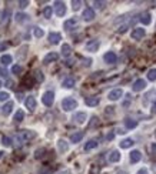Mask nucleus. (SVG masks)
<instances>
[{"label":"nucleus","mask_w":156,"mask_h":174,"mask_svg":"<svg viewBox=\"0 0 156 174\" xmlns=\"http://www.w3.org/2000/svg\"><path fill=\"white\" fill-rule=\"evenodd\" d=\"M62 109H63L65 111H72V110H75V109H78V101H76L73 97H66V99H63V101H62Z\"/></svg>","instance_id":"1"},{"label":"nucleus","mask_w":156,"mask_h":174,"mask_svg":"<svg viewBox=\"0 0 156 174\" xmlns=\"http://www.w3.org/2000/svg\"><path fill=\"white\" fill-rule=\"evenodd\" d=\"M36 136H38V134H36V131H33V130H22L20 133H19V136H17V138H19L20 143H24V141L33 140Z\"/></svg>","instance_id":"2"},{"label":"nucleus","mask_w":156,"mask_h":174,"mask_svg":"<svg viewBox=\"0 0 156 174\" xmlns=\"http://www.w3.org/2000/svg\"><path fill=\"white\" fill-rule=\"evenodd\" d=\"M42 101H43V104L46 107H52L54 103V93L53 91H46V93H43Z\"/></svg>","instance_id":"3"},{"label":"nucleus","mask_w":156,"mask_h":174,"mask_svg":"<svg viewBox=\"0 0 156 174\" xmlns=\"http://www.w3.org/2000/svg\"><path fill=\"white\" fill-rule=\"evenodd\" d=\"M54 13L58 17H63L66 14V6L63 2H54Z\"/></svg>","instance_id":"4"},{"label":"nucleus","mask_w":156,"mask_h":174,"mask_svg":"<svg viewBox=\"0 0 156 174\" xmlns=\"http://www.w3.org/2000/svg\"><path fill=\"white\" fill-rule=\"evenodd\" d=\"M99 47H100V43H99V40H89L88 43H86V50L90 51V53H95V51H98Z\"/></svg>","instance_id":"5"},{"label":"nucleus","mask_w":156,"mask_h":174,"mask_svg":"<svg viewBox=\"0 0 156 174\" xmlns=\"http://www.w3.org/2000/svg\"><path fill=\"white\" fill-rule=\"evenodd\" d=\"M122 96H123L122 89H115V90H112L108 94V99L109 100H112V101H116V100H119V99L122 97Z\"/></svg>","instance_id":"6"},{"label":"nucleus","mask_w":156,"mask_h":174,"mask_svg":"<svg viewBox=\"0 0 156 174\" xmlns=\"http://www.w3.org/2000/svg\"><path fill=\"white\" fill-rule=\"evenodd\" d=\"M83 20L85 22H92L95 19V10L92 9V7H86L85 10H83Z\"/></svg>","instance_id":"7"},{"label":"nucleus","mask_w":156,"mask_h":174,"mask_svg":"<svg viewBox=\"0 0 156 174\" xmlns=\"http://www.w3.org/2000/svg\"><path fill=\"white\" fill-rule=\"evenodd\" d=\"M146 89V81L143 80V79H139V80H136L135 83H133V86H132V90L133 91H142V90H145Z\"/></svg>","instance_id":"8"},{"label":"nucleus","mask_w":156,"mask_h":174,"mask_svg":"<svg viewBox=\"0 0 156 174\" xmlns=\"http://www.w3.org/2000/svg\"><path fill=\"white\" fill-rule=\"evenodd\" d=\"M79 24V20L76 19V17H72V19H69V20L65 22V24H63V27H65L66 30H73L75 27H78Z\"/></svg>","instance_id":"9"},{"label":"nucleus","mask_w":156,"mask_h":174,"mask_svg":"<svg viewBox=\"0 0 156 174\" xmlns=\"http://www.w3.org/2000/svg\"><path fill=\"white\" fill-rule=\"evenodd\" d=\"M24 106L29 109V111H34V109H36V106H38V103H36V99H34L33 96H29V97L24 100Z\"/></svg>","instance_id":"10"},{"label":"nucleus","mask_w":156,"mask_h":174,"mask_svg":"<svg viewBox=\"0 0 156 174\" xmlns=\"http://www.w3.org/2000/svg\"><path fill=\"white\" fill-rule=\"evenodd\" d=\"M103 60L108 64H115L116 60H118V56H116L113 51H108V53H105V56H103Z\"/></svg>","instance_id":"11"},{"label":"nucleus","mask_w":156,"mask_h":174,"mask_svg":"<svg viewBox=\"0 0 156 174\" xmlns=\"http://www.w3.org/2000/svg\"><path fill=\"white\" fill-rule=\"evenodd\" d=\"M145 29L143 27H136L135 30L132 31V39L133 40H140V39H143V36H145Z\"/></svg>","instance_id":"12"},{"label":"nucleus","mask_w":156,"mask_h":174,"mask_svg":"<svg viewBox=\"0 0 156 174\" xmlns=\"http://www.w3.org/2000/svg\"><path fill=\"white\" fill-rule=\"evenodd\" d=\"M86 118H88V114H86L85 111H79V113H76L75 116H73V120L78 124H83L86 121Z\"/></svg>","instance_id":"13"},{"label":"nucleus","mask_w":156,"mask_h":174,"mask_svg":"<svg viewBox=\"0 0 156 174\" xmlns=\"http://www.w3.org/2000/svg\"><path fill=\"white\" fill-rule=\"evenodd\" d=\"M58 59H59V54H58V53H54V51H52V53H48L46 56H44L43 63H44V64L53 63V61H56Z\"/></svg>","instance_id":"14"},{"label":"nucleus","mask_w":156,"mask_h":174,"mask_svg":"<svg viewBox=\"0 0 156 174\" xmlns=\"http://www.w3.org/2000/svg\"><path fill=\"white\" fill-rule=\"evenodd\" d=\"M62 40V34L60 33H56V31H52L49 33V41L52 44H59V41Z\"/></svg>","instance_id":"15"},{"label":"nucleus","mask_w":156,"mask_h":174,"mask_svg":"<svg viewBox=\"0 0 156 174\" xmlns=\"http://www.w3.org/2000/svg\"><path fill=\"white\" fill-rule=\"evenodd\" d=\"M99 101H100V99L98 97V96H90V97H88L85 100L86 106H89V107H95V106H98Z\"/></svg>","instance_id":"16"},{"label":"nucleus","mask_w":156,"mask_h":174,"mask_svg":"<svg viewBox=\"0 0 156 174\" xmlns=\"http://www.w3.org/2000/svg\"><path fill=\"white\" fill-rule=\"evenodd\" d=\"M58 150H59V153H66L69 150V143L66 140H63V138H60L58 141Z\"/></svg>","instance_id":"17"},{"label":"nucleus","mask_w":156,"mask_h":174,"mask_svg":"<svg viewBox=\"0 0 156 174\" xmlns=\"http://www.w3.org/2000/svg\"><path fill=\"white\" fill-rule=\"evenodd\" d=\"M13 107H14V103H13V101H7L3 107H2V113H3L4 116H9V114L12 113V110H13Z\"/></svg>","instance_id":"18"},{"label":"nucleus","mask_w":156,"mask_h":174,"mask_svg":"<svg viewBox=\"0 0 156 174\" xmlns=\"http://www.w3.org/2000/svg\"><path fill=\"white\" fill-rule=\"evenodd\" d=\"M83 136H85V134H83V131H76V133H73L70 136V141L72 143H80L82 141V138H83Z\"/></svg>","instance_id":"19"},{"label":"nucleus","mask_w":156,"mask_h":174,"mask_svg":"<svg viewBox=\"0 0 156 174\" xmlns=\"http://www.w3.org/2000/svg\"><path fill=\"white\" fill-rule=\"evenodd\" d=\"M129 158H130V163L135 164V163H138V161L142 158V153H140L139 150H133L132 153H130V157Z\"/></svg>","instance_id":"20"},{"label":"nucleus","mask_w":156,"mask_h":174,"mask_svg":"<svg viewBox=\"0 0 156 174\" xmlns=\"http://www.w3.org/2000/svg\"><path fill=\"white\" fill-rule=\"evenodd\" d=\"M120 157H122L120 153H119L118 150H113L112 153L109 154V161H110V163H118V161H120Z\"/></svg>","instance_id":"21"},{"label":"nucleus","mask_w":156,"mask_h":174,"mask_svg":"<svg viewBox=\"0 0 156 174\" xmlns=\"http://www.w3.org/2000/svg\"><path fill=\"white\" fill-rule=\"evenodd\" d=\"M62 56H65V57H69L72 54V47H70V44H68V43H63L62 44Z\"/></svg>","instance_id":"22"},{"label":"nucleus","mask_w":156,"mask_h":174,"mask_svg":"<svg viewBox=\"0 0 156 174\" xmlns=\"http://www.w3.org/2000/svg\"><path fill=\"white\" fill-rule=\"evenodd\" d=\"M62 86L65 87V89H72V87H75V79H73V77H66L65 80H63V83H62Z\"/></svg>","instance_id":"23"},{"label":"nucleus","mask_w":156,"mask_h":174,"mask_svg":"<svg viewBox=\"0 0 156 174\" xmlns=\"http://www.w3.org/2000/svg\"><path fill=\"white\" fill-rule=\"evenodd\" d=\"M14 20L17 22V23H24V22L29 20V16H27L26 13H16V16H14Z\"/></svg>","instance_id":"24"},{"label":"nucleus","mask_w":156,"mask_h":174,"mask_svg":"<svg viewBox=\"0 0 156 174\" xmlns=\"http://www.w3.org/2000/svg\"><path fill=\"white\" fill-rule=\"evenodd\" d=\"M140 22H142L145 26H149V24L152 23V16H150V13H143L142 16H140Z\"/></svg>","instance_id":"25"},{"label":"nucleus","mask_w":156,"mask_h":174,"mask_svg":"<svg viewBox=\"0 0 156 174\" xmlns=\"http://www.w3.org/2000/svg\"><path fill=\"white\" fill-rule=\"evenodd\" d=\"M133 144H135V141L132 138H125L123 141L119 143V146H120V148H129V147H132Z\"/></svg>","instance_id":"26"},{"label":"nucleus","mask_w":156,"mask_h":174,"mask_svg":"<svg viewBox=\"0 0 156 174\" xmlns=\"http://www.w3.org/2000/svg\"><path fill=\"white\" fill-rule=\"evenodd\" d=\"M13 120L16 121V123H20V121H23V120H24V111L19 109V110H17L16 113H14V117H13Z\"/></svg>","instance_id":"27"},{"label":"nucleus","mask_w":156,"mask_h":174,"mask_svg":"<svg viewBox=\"0 0 156 174\" xmlns=\"http://www.w3.org/2000/svg\"><path fill=\"white\" fill-rule=\"evenodd\" d=\"M9 17H10V12L9 10H3L2 13H0V23L4 24L9 22Z\"/></svg>","instance_id":"28"},{"label":"nucleus","mask_w":156,"mask_h":174,"mask_svg":"<svg viewBox=\"0 0 156 174\" xmlns=\"http://www.w3.org/2000/svg\"><path fill=\"white\" fill-rule=\"evenodd\" d=\"M33 79L38 81V83H43L44 81V76H43V73H42L40 70H34L33 71Z\"/></svg>","instance_id":"29"},{"label":"nucleus","mask_w":156,"mask_h":174,"mask_svg":"<svg viewBox=\"0 0 156 174\" xmlns=\"http://www.w3.org/2000/svg\"><path fill=\"white\" fill-rule=\"evenodd\" d=\"M48 153V150L44 147H42V148H38V150L34 151V158L36 160H40V158H43L44 157V154Z\"/></svg>","instance_id":"30"},{"label":"nucleus","mask_w":156,"mask_h":174,"mask_svg":"<svg viewBox=\"0 0 156 174\" xmlns=\"http://www.w3.org/2000/svg\"><path fill=\"white\" fill-rule=\"evenodd\" d=\"M12 60H13V59H12L10 54H3V56L0 57V63L3 64V66H9V64L12 63Z\"/></svg>","instance_id":"31"},{"label":"nucleus","mask_w":156,"mask_h":174,"mask_svg":"<svg viewBox=\"0 0 156 174\" xmlns=\"http://www.w3.org/2000/svg\"><path fill=\"white\" fill-rule=\"evenodd\" d=\"M125 126H126V128H135L136 126H138V121L136 120H133V118H126L125 120Z\"/></svg>","instance_id":"32"},{"label":"nucleus","mask_w":156,"mask_h":174,"mask_svg":"<svg viewBox=\"0 0 156 174\" xmlns=\"http://www.w3.org/2000/svg\"><path fill=\"white\" fill-rule=\"evenodd\" d=\"M98 147V141L96 140H90V141H88V143L85 144V150L86 151H90V150H93V148H96Z\"/></svg>","instance_id":"33"},{"label":"nucleus","mask_w":156,"mask_h":174,"mask_svg":"<svg viewBox=\"0 0 156 174\" xmlns=\"http://www.w3.org/2000/svg\"><path fill=\"white\" fill-rule=\"evenodd\" d=\"M23 86H26L27 89H30V87H33V79H32L30 76H26L23 80Z\"/></svg>","instance_id":"34"},{"label":"nucleus","mask_w":156,"mask_h":174,"mask_svg":"<svg viewBox=\"0 0 156 174\" xmlns=\"http://www.w3.org/2000/svg\"><path fill=\"white\" fill-rule=\"evenodd\" d=\"M148 80L149 81L156 80V69H150V70L148 71Z\"/></svg>","instance_id":"35"},{"label":"nucleus","mask_w":156,"mask_h":174,"mask_svg":"<svg viewBox=\"0 0 156 174\" xmlns=\"http://www.w3.org/2000/svg\"><path fill=\"white\" fill-rule=\"evenodd\" d=\"M33 34H34V37L40 39V37H43V36H44V31H43V29H40V27H34Z\"/></svg>","instance_id":"36"},{"label":"nucleus","mask_w":156,"mask_h":174,"mask_svg":"<svg viewBox=\"0 0 156 174\" xmlns=\"http://www.w3.org/2000/svg\"><path fill=\"white\" fill-rule=\"evenodd\" d=\"M52 13H53V10H52V7L50 6H46L43 9V16L46 17V19H50L52 17Z\"/></svg>","instance_id":"37"},{"label":"nucleus","mask_w":156,"mask_h":174,"mask_svg":"<svg viewBox=\"0 0 156 174\" xmlns=\"http://www.w3.org/2000/svg\"><path fill=\"white\" fill-rule=\"evenodd\" d=\"M22 71H23V67H22L20 64H16V66L12 67V73L13 74H20Z\"/></svg>","instance_id":"38"},{"label":"nucleus","mask_w":156,"mask_h":174,"mask_svg":"<svg viewBox=\"0 0 156 174\" xmlns=\"http://www.w3.org/2000/svg\"><path fill=\"white\" fill-rule=\"evenodd\" d=\"M82 7V2L80 0H73V2H72V9H73V10H79V9H80Z\"/></svg>","instance_id":"39"},{"label":"nucleus","mask_w":156,"mask_h":174,"mask_svg":"<svg viewBox=\"0 0 156 174\" xmlns=\"http://www.w3.org/2000/svg\"><path fill=\"white\" fill-rule=\"evenodd\" d=\"M9 97H10V94L7 91H0V101H7Z\"/></svg>","instance_id":"40"},{"label":"nucleus","mask_w":156,"mask_h":174,"mask_svg":"<svg viewBox=\"0 0 156 174\" xmlns=\"http://www.w3.org/2000/svg\"><path fill=\"white\" fill-rule=\"evenodd\" d=\"M26 50H27V46H23V47L20 49V53L17 54V57H19L20 60L23 59V57H26Z\"/></svg>","instance_id":"41"},{"label":"nucleus","mask_w":156,"mask_h":174,"mask_svg":"<svg viewBox=\"0 0 156 174\" xmlns=\"http://www.w3.org/2000/svg\"><path fill=\"white\" fill-rule=\"evenodd\" d=\"M99 124V118L98 117H92V121H90V124H89V127H95V126H98Z\"/></svg>","instance_id":"42"},{"label":"nucleus","mask_w":156,"mask_h":174,"mask_svg":"<svg viewBox=\"0 0 156 174\" xmlns=\"http://www.w3.org/2000/svg\"><path fill=\"white\" fill-rule=\"evenodd\" d=\"M3 144L6 147H10L12 146V138L10 137H3Z\"/></svg>","instance_id":"43"},{"label":"nucleus","mask_w":156,"mask_h":174,"mask_svg":"<svg viewBox=\"0 0 156 174\" xmlns=\"http://www.w3.org/2000/svg\"><path fill=\"white\" fill-rule=\"evenodd\" d=\"M93 6L96 9H103L105 7V2H93Z\"/></svg>","instance_id":"44"},{"label":"nucleus","mask_w":156,"mask_h":174,"mask_svg":"<svg viewBox=\"0 0 156 174\" xmlns=\"http://www.w3.org/2000/svg\"><path fill=\"white\" fill-rule=\"evenodd\" d=\"M27 6H29V2H27V0H22V2H19V7H20V9H26Z\"/></svg>","instance_id":"45"},{"label":"nucleus","mask_w":156,"mask_h":174,"mask_svg":"<svg viewBox=\"0 0 156 174\" xmlns=\"http://www.w3.org/2000/svg\"><path fill=\"white\" fill-rule=\"evenodd\" d=\"M0 76H2V77H6V79H7V70L4 69V67H0Z\"/></svg>","instance_id":"46"},{"label":"nucleus","mask_w":156,"mask_h":174,"mask_svg":"<svg viewBox=\"0 0 156 174\" xmlns=\"http://www.w3.org/2000/svg\"><path fill=\"white\" fill-rule=\"evenodd\" d=\"M150 153H152V156H156V143H152V146H150Z\"/></svg>","instance_id":"47"},{"label":"nucleus","mask_w":156,"mask_h":174,"mask_svg":"<svg viewBox=\"0 0 156 174\" xmlns=\"http://www.w3.org/2000/svg\"><path fill=\"white\" fill-rule=\"evenodd\" d=\"M56 174H72V173H70V170H69V168H65V170H62V171H58Z\"/></svg>","instance_id":"48"},{"label":"nucleus","mask_w":156,"mask_h":174,"mask_svg":"<svg viewBox=\"0 0 156 174\" xmlns=\"http://www.w3.org/2000/svg\"><path fill=\"white\" fill-rule=\"evenodd\" d=\"M83 61H85V63H83V64H85L86 67H89V66H90V63H92V60H90V59H85V60H83Z\"/></svg>","instance_id":"49"},{"label":"nucleus","mask_w":156,"mask_h":174,"mask_svg":"<svg viewBox=\"0 0 156 174\" xmlns=\"http://www.w3.org/2000/svg\"><path fill=\"white\" fill-rule=\"evenodd\" d=\"M136 174H148V170H146V168H140V170L138 171Z\"/></svg>","instance_id":"50"},{"label":"nucleus","mask_w":156,"mask_h":174,"mask_svg":"<svg viewBox=\"0 0 156 174\" xmlns=\"http://www.w3.org/2000/svg\"><path fill=\"white\" fill-rule=\"evenodd\" d=\"M126 29H128L126 26H122L120 29H118V31H119V33H125V31H126Z\"/></svg>","instance_id":"51"},{"label":"nucleus","mask_w":156,"mask_h":174,"mask_svg":"<svg viewBox=\"0 0 156 174\" xmlns=\"http://www.w3.org/2000/svg\"><path fill=\"white\" fill-rule=\"evenodd\" d=\"M40 174H50V171H49V170H46V168H43V170L40 171Z\"/></svg>","instance_id":"52"},{"label":"nucleus","mask_w":156,"mask_h":174,"mask_svg":"<svg viewBox=\"0 0 156 174\" xmlns=\"http://www.w3.org/2000/svg\"><path fill=\"white\" fill-rule=\"evenodd\" d=\"M23 99V94L22 93H17V100H22Z\"/></svg>","instance_id":"53"},{"label":"nucleus","mask_w":156,"mask_h":174,"mask_svg":"<svg viewBox=\"0 0 156 174\" xmlns=\"http://www.w3.org/2000/svg\"><path fill=\"white\" fill-rule=\"evenodd\" d=\"M118 133H119V134H125L126 131H125V130H122V128H118Z\"/></svg>","instance_id":"54"},{"label":"nucleus","mask_w":156,"mask_h":174,"mask_svg":"<svg viewBox=\"0 0 156 174\" xmlns=\"http://www.w3.org/2000/svg\"><path fill=\"white\" fill-rule=\"evenodd\" d=\"M106 138H108V140H112V138H113V134H112V133L108 134V137H106Z\"/></svg>","instance_id":"55"},{"label":"nucleus","mask_w":156,"mask_h":174,"mask_svg":"<svg viewBox=\"0 0 156 174\" xmlns=\"http://www.w3.org/2000/svg\"><path fill=\"white\" fill-rule=\"evenodd\" d=\"M152 171H153V174H156V164L152 166Z\"/></svg>","instance_id":"56"},{"label":"nucleus","mask_w":156,"mask_h":174,"mask_svg":"<svg viewBox=\"0 0 156 174\" xmlns=\"http://www.w3.org/2000/svg\"><path fill=\"white\" fill-rule=\"evenodd\" d=\"M7 87H13V83L10 80H7Z\"/></svg>","instance_id":"57"},{"label":"nucleus","mask_w":156,"mask_h":174,"mask_svg":"<svg viewBox=\"0 0 156 174\" xmlns=\"http://www.w3.org/2000/svg\"><path fill=\"white\" fill-rule=\"evenodd\" d=\"M153 110H156V100H155V103H153Z\"/></svg>","instance_id":"58"},{"label":"nucleus","mask_w":156,"mask_h":174,"mask_svg":"<svg viewBox=\"0 0 156 174\" xmlns=\"http://www.w3.org/2000/svg\"><path fill=\"white\" fill-rule=\"evenodd\" d=\"M3 154H4V153H3V151H0V158L3 157Z\"/></svg>","instance_id":"59"},{"label":"nucleus","mask_w":156,"mask_h":174,"mask_svg":"<svg viewBox=\"0 0 156 174\" xmlns=\"http://www.w3.org/2000/svg\"><path fill=\"white\" fill-rule=\"evenodd\" d=\"M0 87H2V81H0Z\"/></svg>","instance_id":"60"}]
</instances>
